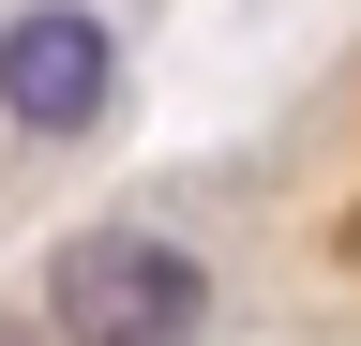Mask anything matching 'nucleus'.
Masks as SVG:
<instances>
[{"label": "nucleus", "mask_w": 361, "mask_h": 346, "mask_svg": "<svg viewBox=\"0 0 361 346\" xmlns=\"http://www.w3.org/2000/svg\"><path fill=\"white\" fill-rule=\"evenodd\" d=\"M30 331L45 346H196L211 331V271L166 226H75L45 256V316Z\"/></svg>", "instance_id": "obj_1"}, {"label": "nucleus", "mask_w": 361, "mask_h": 346, "mask_svg": "<svg viewBox=\"0 0 361 346\" xmlns=\"http://www.w3.org/2000/svg\"><path fill=\"white\" fill-rule=\"evenodd\" d=\"M106 106H121V30L90 16V0H16V16H0V121L61 151Z\"/></svg>", "instance_id": "obj_2"}, {"label": "nucleus", "mask_w": 361, "mask_h": 346, "mask_svg": "<svg viewBox=\"0 0 361 346\" xmlns=\"http://www.w3.org/2000/svg\"><path fill=\"white\" fill-rule=\"evenodd\" d=\"M0 346H45V331H30V316H0Z\"/></svg>", "instance_id": "obj_3"}]
</instances>
